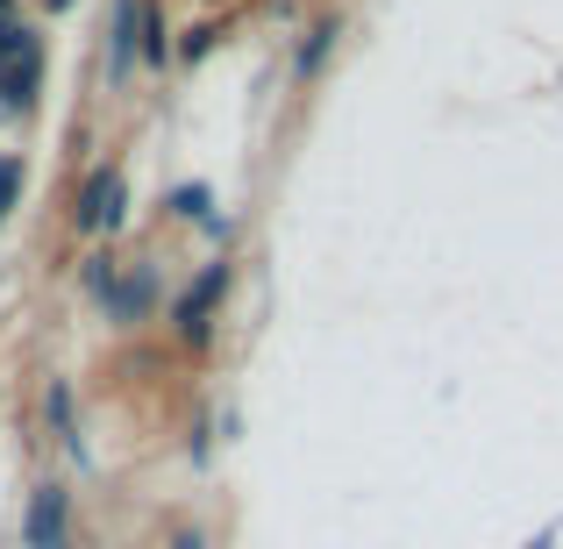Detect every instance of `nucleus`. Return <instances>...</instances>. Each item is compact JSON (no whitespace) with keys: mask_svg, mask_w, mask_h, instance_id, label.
Returning a JSON list of instances; mask_svg holds the SVG:
<instances>
[{"mask_svg":"<svg viewBox=\"0 0 563 549\" xmlns=\"http://www.w3.org/2000/svg\"><path fill=\"white\" fill-rule=\"evenodd\" d=\"M221 293H229V264H207V272L179 293V315H172V321H179L186 343H207V315H214Z\"/></svg>","mask_w":563,"mask_h":549,"instance_id":"f257e3e1","label":"nucleus"},{"mask_svg":"<svg viewBox=\"0 0 563 549\" xmlns=\"http://www.w3.org/2000/svg\"><path fill=\"white\" fill-rule=\"evenodd\" d=\"M122 172H93V179H86V193H79V229L86 235H114L122 229Z\"/></svg>","mask_w":563,"mask_h":549,"instance_id":"f03ea898","label":"nucleus"},{"mask_svg":"<svg viewBox=\"0 0 563 549\" xmlns=\"http://www.w3.org/2000/svg\"><path fill=\"white\" fill-rule=\"evenodd\" d=\"M100 300H108V321H143V315H151V300H157V278L136 272V278H122V286H108Z\"/></svg>","mask_w":563,"mask_h":549,"instance_id":"7ed1b4c3","label":"nucleus"},{"mask_svg":"<svg viewBox=\"0 0 563 549\" xmlns=\"http://www.w3.org/2000/svg\"><path fill=\"white\" fill-rule=\"evenodd\" d=\"M136 8L143 0H114V29H108V72L114 79H129V65H136Z\"/></svg>","mask_w":563,"mask_h":549,"instance_id":"20e7f679","label":"nucleus"},{"mask_svg":"<svg viewBox=\"0 0 563 549\" xmlns=\"http://www.w3.org/2000/svg\"><path fill=\"white\" fill-rule=\"evenodd\" d=\"M36 72H43L36 51H29V57H8V65H0V100H29V94H36Z\"/></svg>","mask_w":563,"mask_h":549,"instance_id":"39448f33","label":"nucleus"},{"mask_svg":"<svg viewBox=\"0 0 563 549\" xmlns=\"http://www.w3.org/2000/svg\"><path fill=\"white\" fill-rule=\"evenodd\" d=\"M43 407H51V428H57V442H65L71 457H86L79 428H71V393H65V385H57V378H51V399H43Z\"/></svg>","mask_w":563,"mask_h":549,"instance_id":"423d86ee","label":"nucleus"},{"mask_svg":"<svg viewBox=\"0 0 563 549\" xmlns=\"http://www.w3.org/2000/svg\"><path fill=\"white\" fill-rule=\"evenodd\" d=\"M29 51H36V29L14 22V14H0V65H8V57H29Z\"/></svg>","mask_w":563,"mask_h":549,"instance_id":"0eeeda50","label":"nucleus"},{"mask_svg":"<svg viewBox=\"0 0 563 549\" xmlns=\"http://www.w3.org/2000/svg\"><path fill=\"white\" fill-rule=\"evenodd\" d=\"M329 43H335V22H314V29H307V43H300V72H321Z\"/></svg>","mask_w":563,"mask_h":549,"instance_id":"6e6552de","label":"nucleus"},{"mask_svg":"<svg viewBox=\"0 0 563 549\" xmlns=\"http://www.w3.org/2000/svg\"><path fill=\"white\" fill-rule=\"evenodd\" d=\"M172 215L200 221V215H207V186H179V193H172Z\"/></svg>","mask_w":563,"mask_h":549,"instance_id":"1a4fd4ad","label":"nucleus"},{"mask_svg":"<svg viewBox=\"0 0 563 549\" xmlns=\"http://www.w3.org/2000/svg\"><path fill=\"white\" fill-rule=\"evenodd\" d=\"M14 193H22V165H14V157H0V215L14 207Z\"/></svg>","mask_w":563,"mask_h":549,"instance_id":"9d476101","label":"nucleus"},{"mask_svg":"<svg viewBox=\"0 0 563 549\" xmlns=\"http://www.w3.org/2000/svg\"><path fill=\"white\" fill-rule=\"evenodd\" d=\"M0 14H8V0H0Z\"/></svg>","mask_w":563,"mask_h":549,"instance_id":"9b49d317","label":"nucleus"}]
</instances>
